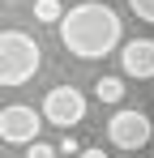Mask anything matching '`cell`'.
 I'll use <instances>...</instances> for the list:
<instances>
[{
	"label": "cell",
	"instance_id": "1",
	"mask_svg": "<svg viewBox=\"0 0 154 158\" xmlns=\"http://www.w3.org/2000/svg\"><path fill=\"white\" fill-rule=\"evenodd\" d=\"M56 34H60V47L69 56H77V60H103V56H111L116 47H124V22L103 0L73 4L60 17Z\"/></svg>",
	"mask_w": 154,
	"mask_h": 158
},
{
	"label": "cell",
	"instance_id": "9",
	"mask_svg": "<svg viewBox=\"0 0 154 158\" xmlns=\"http://www.w3.org/2000/svg\"><path fill=\"white\" fill-rule=\"evenodd\" d=\"M128 9H133L141 22H150V26H154V0H128Z\"/></svg>",
	"mask_w": 154,
	"mask_h": 158
},
{
	"label": "cell",
	"instance_id": "4",
	"mask_svg": "<svg viewBox=\"0 0 154 158\" xmlns=\"http://www.w3.org/2000/svg\"><path fill=\"white\" fill-rule=\"evenodd\" d=\"M107 137H111V145H116V150H141V145H150L154 124H150V115H146V111L124 107V111H116V115L107 120Z\"/></svg>",
	"mask_w": 154,
	"mask_h": 158
},
{
	"label": "cell",
	"instance_id": "3",
	"mask_svg": "<svg viewBox=\"0 0 154 158\" xmlns=\"http://www.w3.org/2000/svg\"><path fill=\"white\" fill-rule=\"evenodd\" d=\"M43 120L69 132L73 124L86 120V94L77 85H51L47 94H43Z\"/></svg>",
	"mask_w": 154,
	"mask_h": 158
},
{
	"label": "cell",
	"instance_id": "12",
	"mask_svg": "<svg viewBox=\"0 0 154 158\" xmlns=\"http://www.w3.org/2000/svg\"><path fill=\"white\" fill-rule=\"evenodd\" d=\"M81 158H107V154H103L99 145H86V150H81Z\"/></svg>",
	"mask_w": 154,
	"mask_h": 158
},
{
	"label": "cell",
	"instance_id": "6",
	"mask_svg": "<svg viewBox=\"0 0 154 158\" xmlns=\"http://www.w3.org/2000/svg\"><path fill=\"white\" fill-rule=\"evenodd\" d=\"M120 73L137 81L154 77V39H128L120 47Z\"/></svg>",
	"mask_w": 154,
	"mask_h": 158
},
{
	"label": "cell",
	"instance_id": "11",
	"mask_svg": "<svg viewBox=\"0 0 154 158\" xmlns=\"http://www.w3.org/2000/svg\"><path fill=\"white\" fill-rule=\"evenodd\" d=\"M26 158H56V145H47V141H34V145H26Z\"/></svg>",
	"mask_w": 154,
	"mask_h": 158
},
{
	"label": "cell",
	"instance_id": "5",
	"mask_svg": "<svg viewBox=\"0 0 154 158\" xmlns=\"http://www.w3.org/2000/svg\"><path fill=\"white\" fill-rule=\"evenodd\" d=\"M39 132H43V111H34L26 103L0 107V141H9V145H34Z\"/></svg>",
	"mask_w": 154,
	"mask_h": 158
},
{
	"label": "cell",
	"instance_id": "10",
	"mask_svg": "<svg viewBox=\"0 0 154 158\" xmlns=\"http://www.w3.org/2000/svg\"><path fill=\"white\" fill-rule=\"evenodd\" d=\"M60 154H64V158H81V141H77L73 132H64V141H60Z\"/></svg>",
	"mask_w": 154,
	"mask_h": 158
},
{
	"label": "cell",
	"instance_id": "8",
	"mask_svg": "<svg viewBox=\"0 0 154 158\" xmlns=\"http://www.w3.org/2000/svg\"><path fill=\"white\" fill-rule=\"evenodd\" d=\"M60 17H64V4H60V0H34V22L60 26Z\"/></svg>",
	"mask_w": 154,
	"mask_h": 158
},
{
	"label": "cell",
	"instance_id": "2",
	"mask_svg": "<svg viewBox=\"0 0 154 158\" xmlns=\"http://www.w3.org/2000/svg\"><path fill=\"white\" fill-rule=\"evenodd\" d=\"M43 69V47L26 30H0V85H26Z\"/></svg>",
	"mask_w": 154,
	"mask_h": 158
},
{
	"label": "cell",
	"instance_id": "7",
	"mask_svg": "<svg viewBox=\"0 0 154 158\" xmlns=\"http://www.w3.org/2000/svg\"><path fill=\"white\" fill-rule=\"evenodd\" d=\"M94 98L107 103V107H116L120 98H124V81H120V77H99V81H94Z\"/></svg>",
	"mask_w": 154,
	"mask_h": 158
}]
</instances>
